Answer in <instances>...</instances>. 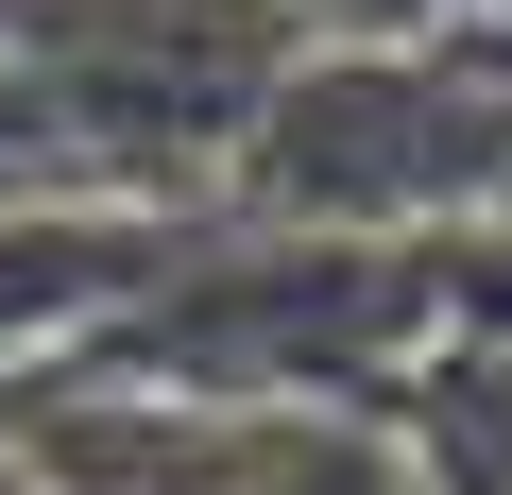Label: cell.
<instances>
[{"mask_svg": "<svg viewBox=\"0 0 512 495\" xmlns=\"http://www.w3.org/2000/svg\"><path fill=\"white\" fill-rule=\"evenodd\" d=\"M222 222L256 239H495L512 222V86L461 52H291V86L256 103Z\"/></svg>", "mask_w": 512, "mask_h": 495, "instance_id": "obj_1", "label": "cell"}, {"mask_svg": "<svg viewBox=\"0 0 512 495\" xmlns=\"http://www.w3.org/2000/svg\"><path fill=\"white\" fill-rule=\"evenodd\" d=\"M222 495H427V461H410L393 410H239Z\"/></svg>", "mask_w": 512, "mask_h": 495, "instance_id": "obj_2", "label": "cell"}, {"mask_svg": "<svg viewBox=\"0 0 512 495\" xmlns=\"http://www.w3.org/2000/svg\"><path fill=\"white\" fill-rule=\"evenodd\" d=\"M495 239H512V222H495Z\"/></svg>", "mask_w": 512, "mask_h": 495, "instance_id": "obj_5", "label": "cell"}, {"mask_svg": "<svg viewBox=\"0 0 512 495\" xmlns=\"http://www.w3.org/2000/svg\"><path fill=\"white\" fill-rule=\"evenodd\" d=\"M274 18H291L308 52H444V35L495 18V0H274Z\"/></svg>", "mask_w": 512, "mask_h": 495, "instance_id": "obj_4", "label": "cell"}, {"mask_svg": "<svg viewBox=\"0 0 512 495\" xmlns=\"http://www.w3.org/2000/svg\"><path fill=\"white\" fill-rule=\"evenodd\" d=\"M0 205H103V171H86V137H69V103L0 52Z\"/></svg>", "mask_w": 512, "mask_h": 495, "instance_id": "obj_3", "label": "cell"}]
</instances>
